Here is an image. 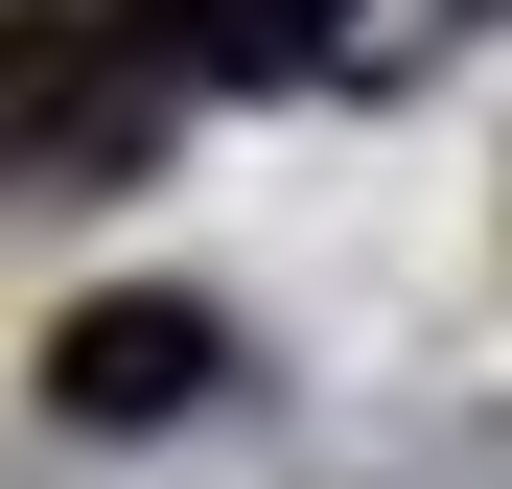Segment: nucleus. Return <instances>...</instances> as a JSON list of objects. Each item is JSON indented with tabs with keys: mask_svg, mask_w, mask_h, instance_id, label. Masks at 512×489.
I'll return each mask as SVG.
<instances>
[{
	"mask_svg": "<svg viewBox=\"0 0 512 489\" xmlns=\"http://www.w3.org/2000/svg\"><path fill=\"white\" fill-rule=\"evenodd\" d=\"M210 396V303H70L47 326V420H187Z\"/></svg>",
	"mask_w": 512,
	"mask_h": 489,
	"instance_id": "1",
	"label": "nucleus"
},
{
	"mask_svg": "<svg viewBox=\"0 0 512 489\" xmlns=\"http://www.w3.org/2000/svg\"><path fill=\"white\" fill-rule=\"evenodd\" d=\"M140 117H163V47H140V24H117V70L70 47V24H24V163H47V187L140 163Z\"/></svg>",
	"mask_w": 512,
	"mask_h": 489,
	"instance_id": "2",
	"label": "nucleus"
},
{
	"mask_svg": "<svg viewBox=\"0 0 512 489\" xmlns=\"http://www.w3.org/2000/svg\"><path fill=\"white\" fill-rule=\"evenodd\" d=\"M117 24L163 70H210V94H256V70H326V47H350V0H117Z\"/></svg>",
	"mask_w": 512,
	"mask_h": 489,
	"instance_id": "3",
	"label": "nucleus"
}]
</instances>
